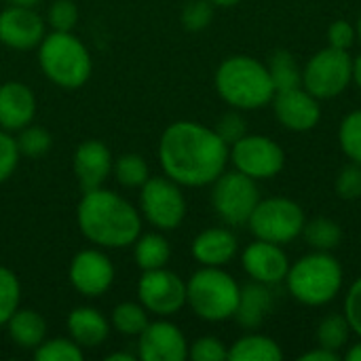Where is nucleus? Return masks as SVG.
<instances>
[{
  "mask_svg": "<svg viewBox=\"0 0 361 361\" xmlns=\"http://www.w3.org/2000/svg\"><path fill=\"white\" fill-rule=\"evenodd\" d=\"M78 21V6L72 0H55L49 6L47 23L55 32H72Z\"/></svg>",
  "mask_w": 361,
  "mask_h": 361,
  "instance_id": "36",
  "label": "nucleus"
},
{
  "mask_svg": "<svg viewBox=\"0 0 361 361\" xmlns=\"http://www.w3.org/2000/svg\"><path fill=\"white\" fill-rule=\"evenodd\" d=\"M345 317L351 330L361 336V277L351 286L347 300H345Z\"/></svg>",
  "mask_w": 361,
  "mask_h": 361,
  "instance_id": "41",
  "label": "nucleus"
},
{
  "mask_svg": "<svg viewBox=\"0 0 361 361\" xmlns=\"http://www.w3.org/2000/svg\"><path fill=\"white\" fill-rule=\"evenodd\" d=\"M357 36H360V40H361V15H360V21H357Z\"/></svg>",
  "mask_w": 361,
  "mask_h": 361,
  "instance_id": "49",
  "label": "nucleus"
},
{
  "mask_svg": "<svg viewBox=\"0 0 361 361\" xmlns=\"http://www.w3.org/2000/svg\"><path fill=\"white\" fill-rule=\"evenodd\" d=\"M140 209L159 231H173L186 216V199L171 178H148L140 192Z\"/></svg>",
  "mask_w": 361,
  "mask_h": 361,
  "instance_id": "10",
  "label": "nucleus"
},
{
  "mask_svg": "<svg viewBox=\"0 0 361 361\" xmlns=\"http://www.w3.org/2000/svg\"><path fill=\"white\" fill-rule=\"evenodd\" d=\"M19 300H21V286L17 275L11 269L0 267V326H4L8 317L19 309Z\"/></svg>",
  "mask_w": 361,
  "mask_h": 361,
  "instance_id": "33",
  "label": "nucleus"
},
{
  "mask_svg": "<svg viewBox=\"0 0 361 361\" xmlns=\"http://www.w3.org/2000/svg\"><path fill=\"white\" fill-rule=\"evenodd\" d=\"M112 173H114L116 182L127 188H142L146 184V180L150 178L146 159L135 152L121 154L112 165Z\"/></svg>",
  "mask_w": 361,
  "mask_h": 361,
  "instance_id": "27",
  "label": "nucleus"
},
{
  "mask_svg": "<svg viewBox=\"0 0 361 361\" xmlns=\"http://www.w3.org/2000/svg\"><path fill=\"white\" fill-rule=\"evenodd\" d=\"M76 222L85 239L106 250L129 247L142 235L137 209L127 199L106 188L82 192L76 207Z\"/></svg>",
  "mask_w": 361,
  "mask_h": 361,
  "instance_id": "2",
  "label": "nucleus"
},
{
  "mask_svg": "<svg viewBox=\"0 0 361 361\" xmlns=\"http://www.w3.org/2000/svg\"><path fill=\"white\" fill-rule=\"evenodd\" d=\"M237 254V239L226 228H207L192 241V256L203 267H224Z\"/></svg>",
  "mask_w": 361,
  "mask_h": 361,
  "instance_id": "20",
  "label": "nucleus"
},
{
  "mask_svg": "<svg viewBox=\"0 0 361 361\" xmlns=\"http://www.w3.org/2000/svg\"><path fill=\"white\" fill-rule=\"evenodd\" d=\"M137 357L142 361H182L188 357V343L182 330L169 322H152L137 336Z\"/></svg>",
  "mask_w": 361,
  "mask_h": 361,
  "instance_id": "15",
  "label": "nucleus"
},
{
  "mask_svg": "<svg viewBox=\"0 0 361 361\" xmlns=\"http://www.w3.org/2000/svg\"><path fill=\"white\" fill-rule=\"evenodd\" d=\"M273 104H275V114L286 129L309 131L319 123L322 110L317 97H313L307 89L294 87V89L277 91Z\"/></svg>",
  "mask_w": 361,
  "mask_h": 361,
  "instance_id": "17",
  "label": "nucleus"
},
{
  "mask_svg": "<svg viewBox=\"0 0 361 361\" xmlns=\"http://www.w3.org/2000/svg\"><path fill=\"white\" fill-rule=\"evenodd\" d=\"M182 25L190 32L205 30L214 19V4L209 0H190L182 8Z\"/></svg>",
  "mask_w": 361,
  "mask_h": 361,
  "instance_id": "35",
  "label": "nucleus"
},
{
  "mask_svg": "<svg viewBox=\"0 0 361 361\" xmlns=\"http://www.w3.org/2000/svg\"><path fill=\"white\" fill-rule=\"evenodd\" d=\"M349 330H351V326H349V322H347L345 315H328V317L319 324V330H317L319 347L338 353V351L347 345Z\"/></svg>",
  "mask_w": 361,
  "mask_h": 361,
  "instance_id": "31",
  "label": "nucleus"
},
{
  "mask_svg": "<svg viewBox=\"0 0 361 361\" xmlns=\"http://www.w3.org/2000/svg\"><path fill=\"white\" fill-rule=\"evenodd\" d=\"M106 360L108 361H133L135 360V355H131V353H110Z\"/></svg>",
  "mask_w": 361,
  "mask_h": 361,
  "instance_id": "45",
  "label": "nucleus"
},
{
  "mask_svg": "<svg viewBox=\"0 0 361 361\" xmlns=\"http://www.w3.org/2000/svg\"><path fill=\"white\" fill-rule=\"evenodd\" d=\"M112 165H114L112 152L99 140H87L78 144V148L74 150L72 167L82 192L102 188L112 173Z\"/></svg>",
  "mask_w": 361,
  "mask_h": 361,
  "instance_id": "16",
  "label": "nucleus"
},
{
  "mask_svg": "<svg viewBox=\"0 0 361 361\" xmlns=\"http://www.w3.org/2000/svg\"><path fill=\"white\" fill-rule=\"evenodd\" d=\"M328 38H330V47L347 51V49L353 44V40H355V30L351 27V23L338 19V21H334L332 27L328 30Z\"/></svg>",
  "mask_w": 361,
  "mask_h": 361,
  "instance_id": "42",
  "label": "nucleus"
},
{
  "mask_svg": "<svg viewBox=\"0 0 361 361\" xmlns=\"http://www.w3.org/2000/svg\"><path fill=\"white\" fill-rule=\"evenodd\" d=\"M241 262H243L245 273L254 281H260L264 286L286 279V275L290 271L288 256L283 254V250L277 243L260 241V239L256 243H252L250 247H245Z\"/></svg>",
  "mask_w": 361,
  "mask_h": 361,
  "instance_id": "18",
  "label": "nucleus"
},
{
  "mask_svg": "<svg viewBox=\"0 0 361 361\" xmlns=\"http://www.w3.org/2000/svg\"><path fill=\"white\" fill-rule=\"evenodd\" d=\"M290 294L309 307L330 302L343 286V269L336 258L326 252L305 256L286 275Z\"/></svg>",
  "mask_w": 361,
  "mask_h": 361,
  "instance_id": "6",
  "label": "nucleus"
},
{
  "mask_svg": "<svg viewBox=\"0 0 361 361\" xmlns=\"http://www.w3.org/2000/svg\"><path fill=\"white\" fill-rule=\"evenodd\" d=\"M8 338L21 349H36L47 338V324L40 313L32 309H17L4 324Z\"/></svg>",
  "mask_w": 361,
  "mask_h": 361,
  "instance_id": "23",
  "label": "nucleus"
},
{
  "mask_svg": "<svg viewBox=\"0 0 361 361\" xmlns=\"http://www.w3.org/2000/svg\"><path fill=\"white\" fill-rule=\"evenodd\" d=\"M34 357L38 361H80L82 349L72 338H44L34 349Z\"/></svg>",
  "mask_w": 361,
  "mask_h": 361,
  "instance_id": "32",
  "label": "nucleus"
},
{
  "mask_svg": "<svg viewBox=\"0 0 361 361\" xmlns=\"http://www.w3.org/2000/svg\"><path fill=\"white\" fill-rule=\"evenodd\" d=\"M216 133H218L228 146H233L237 140H241V137L245 135V121H243L241 114H237V112H226V114L218 121Z\"/></svg>",
  "mask_w": 361,
  "mask_h": 361,
  "instance_id": "40",
  "label": "nucleus"
},
{
  "mask_svg": "<svg viewBox=\"0 0 361 361\" xmlns=\"http://www.w3.org/2000/svg\"><path fill=\"white\" fill-rule=\"evenodd\" d=\"M260 201L256 180L241 171H222L212 190V203L222 222L231 226L245 224Z\"/></svg>",
  "mask_w": 361,
  "mask_h": 361,
  "instance_id": "9",
  "label": "nucleus"
},
{
  "mask_svg": "<svg viewBox=\"0 0 361 361\" xmlns=\"http://www.w3.org/2000/svg\"><path fill=\"white\" fill-rule=\"evenodd\" d=\"M66 324L70 338L80 349H95L110 336V322L93 307H76Z\"/></svg>",
  "mask_w": 361,
  "mask_h": 361,
  "instance_id": "21",
  "label": "nucleus"
},
{
  "mask_svg": "<svg viewBox=\"0 0 361 361\" xmlns=\"http://www.w3.org/2000/svg\"><path fill=\"white\" fill-rule=\"evenodd\" d=\"M273 309V298H271V292L264 288V283H250L245 288H241V294H239V305H237V311H235V319L247 328V330H254L258 328L267 315L271 313Z\"/></svg>",
  "mask_w": 361,
  "mask_h": 361,
  "instance_id": "22",
  "label": "nucleus"
},
{
  "mask_svg": "<svg viewBox=\"0 0 361 361\" xmlns=\"http://www.w3.org/2000/svg\"><path fill=\"white\" fill-rule=\"evenodd\" d=\"M336 192L341 199L353 201L361 197V165L353 163L341 169L336 178Z\"/></svg>",
  "mask_w": 361,
  "mask_h": 361,
  "instance_id": "39",
  "label": "nucleus"
},
{
  "mask_svg": "<svg viewBox=\"0 0 361 361\" xmlns=\"http://www.w3.org/2000/svg\"><path fill=\"white\" fill-rule=\"evenodd\" d=\"M353 80L361 87V55L353 59Z\"/></svg>",
  "mask_w": 361,
  "mask_h": 361,
  "instance_id": "44",
  "label": "nucleus"
},
{
  "mask_svg": "<svg viewBox=\"0 0 361 361\" xmlns=\"http://www.w3.org/2000/svg\"><path fill=\"white\" fill-rule=\"evenodd\" d=\"M214 6H235L237 2H241V0H209Z\"/></svg>",
  "mask_w": 361,
  "mask_h": 361,
  "instance_id": "48",
  "label": "nucleus"
},
{
  "mask_svg": "<svg viewBox=\"0 0 361 361\" xmlns=\"http://www.w3.org/2000/svg\"><path fill=\"white\" fill-rule=\"evenodd\" d=\"M220 97L239 110H256L275 97V85L264 63L247 55H235L220 63L216 72Z\"/></svg>",
  "mask_w": 361,
  "mask_h": 361,
  "instance_id": "3",
  "label": "nucleus"
},
{
  "mask_svg": "<svg viewBox=\"0 0 361 361\" xmlns=\"http://www.w3.org/2000/svg\"><path fill=\"white\" fill-rule=\"evenodd\" d=\"M338 140H341V148L343 152L353 161L361 165V110L351 112L338 131Z\"/></svg>",
  "mask_w": 361,
  "mask_h": 361,
  "instance_id": "34",
  "label": "nucleus"
},
{
  "mask_svg": "<svg viewBox=\"0 0 361 361\" xmlns=\"http://www.w3.org/2000/svg\"><path fill=\"white\" fill-rule=\"evenodd\" d=\"M347 360L349 361H361V343L355 345L349 353H347Z\"/></svg>",
  "mask_w": 361,
  "mask_h": 361,
  "instance_id": "47",
  "label": "nucleus"
},
{
  "mask_svg": "<svg viewBox=\"0 0 361 361\" xmlns=\"http://www.w3.org/2000/svg\"><path fill=\"white\" fill-rule=\"evenodd\" d=\"M38 63L42 74L61 89L82 87L93 70L91 53L72 32L44 34L38 44Z\"/></svg>",
  "mask_w": 361,
  "mask_h": 361,
  "instance_id": "4",
  "label": "nucleus"
},
{
  "mask_svg": "<svg viewBox=\"0 0 361 361\" xmlns=\"http://www.w3.org/2000/svg\"><path fill=\"white\" fill-rule=\"evenodd\" d=\"M231 161L237 171L254 178L267 180L283 169L286 157L279 144L264 135H243L231 148Z\"/></svg>",
  "mask_w": 361,
  "mask_h": 361,
  "instance_id": "12",
  "label": "nucleus"
},
{
  "mask_svg": "<svg viewBox=\"0 0 361 361\" xmlns=\"http://www.w3.org/2000/svg\"><path fill=\"white\" fill-rule=\"evenodd\" d=\"M169 256H171L169 241L161 233L140 235L133 243V258L142 271L163 269L169 262Z\"/></svg>",
  "mask_w": 361,
  "mask_h": 361,
  "instance_id": "24",
  "label": "nucleus"
},
{
  "mask_svg": "<svg viewBox=\"0 0 361 361\" xmlns=\"http://www.w3.org/2000/svg\"><path fill=\"white\" fill-rule=\"evenodd\" d=\"M137 296L144 309L159 317H171L186 305V283L173 271H144L137 283Z\"/></svg>",
  "mask_w": 361,
  "mask_h": 361,
  "instance_id": "11",
  "label": "nucleus"
},
{
  "mask_svg": "<svg viewBox=\"0 0 361 361\" xmlns=\"http://www.w3.org/2000/svg\"><path fill=\"white\" fill-rule=\"evenodd\" d=\"M72 288L87 298L106 294L114 281V264L102 250H80L68 269Z\"/></svg>",
  "mask_w": 361,
  "mask_h": 361,
  "instance_id": "13",
  "label": "nucleus"
},
{
  "mask_svg": "<svg viewBox=\"0 0 361 361\" xmlns=\"http://www.w3.org/2000/svg\"><path fill=\"white\" fill-rule=\"evenodd\" d=\"M269 72H271V80L275 85V93L277 91H286V89L300 87L302 72L298 70V63H296L294 55L288 53V51L273 53L271 63H269Z\"/></svg>",
  "mask_w": 361,
  "mask_h": 361,
  "instance_id": "28",
  "label": "nucleus"
},
{
  "mask_svg": "<svg viewBox=\"0 0 361 361\" xmlns=\"http://www.w3.org/2000/svg\"><path fill=\"white\" fill-rule=\"evenodd\" d=\"M44 25V19L34 11V6L8 4L0 11V42L15 51L36 49L47 34Z\"/></svg>",
  "mask_w": 361,
  "mask_h": 361,
  "instance_id": "14",
  "label": "nucleus"
},
{
  "mask_svg": "<svg viewBox=\"0 0 361 361\" xmlns=\"http://www.w3.org/2000/svg\"><path fill=\"white\" fill-rule=\"evenodd\" d=\"M6 4H13V6H36L40 0H4Z\"/></svg>",
  "mask_w": 361,
  "mask_h": 361,
  "instance_id": "46",
  "label": "nucleus"
},
{
  "mask_svg": "<svg viewBox=\"0 0 361 361\" xmlns=\"http://www.w3.org/2000/svg\"><path fill=\"white\" fill-rule=\"evenodd\" d=\"M302 233H305L307 243L319 252H330V250L338 247V243L343 239L341 226L330 218H315L309 224L305 222Z\"/></svg>",
  "mask_w": 361,
  "mask_h": 361,
  "instance_id": "29",
  "label": "nucleus"
},
{
  "mask_svg": "<svg viewBox=\"0 0 361 361\" xmlns=\"http://www.w3.org/2000/svg\"><path fill=\"white\" fill-rule=\"evenodd\" d=\"M247 224L256 235V239L281 245V243H290L302 233L305 214L298 203L275 197V199L258 201Z\"/></svg>",
  "mask_w": 361,
  "mask_h": 361,
  "instance_id": "7",
  "label": "nucleus"
},
{
  "mask_svg": "<svg viewBox=\"0 0 361 361\" xmlns=\"http://www.w3.org/2000/svg\"><path fill=\"white\" fill-rule=\"evenodd\" d=\"M148 324V311L142 302H121L112 309L110 328L123 336H140Z\"/></svg>",
  "mask_w": 361,
  "mask_h": 361,
  "instance_id": "26",
  "label": "nucleus"
},
{
  "mask_svg": "<svg viewBox=\"0 0 361 361\" xmlns=\"http://www.w3.org/2000/svg\"><path fill=\"white\" fill-rule=\"evenodd\" d=\"M241 288L237 281L220 271V267H205L197 271L186 283V305L205 322H224L235 315Z\"/></svg>",
  "mask_w": 361,
  "mask_h": 361,
  "instance_id": "5",
  "label": "nucleus"
},
{
  "mask_svg": "<svg viewBox=\"0 0 361 361\" xmlns=\"http://www.w3.org/2000/svg\"><path fill=\"white\" fill-rule=\"evenodd\" d=\"M19 148H17V140L11 135V131L0 129V184L6 182L19 163Z\"/></svg>",
  "mask_w": 361,
  "mask_h": 361,
  "instance_id": "38",
  "label": "nucleus"
},
{
  "mask_svg": "<svg viewBox=\"0 0 361 361\" xmlns=\"http://www.w3.org/2000/svg\"><path fill=\"white\" fill-rule=\"evenodd\" d=\"M283 353L279 345L262 334H247L239 338L228 351V360L233 361H279Z\"/></svg>",
  "mask_w": 361,
  "mask_h": 361,
  "instance_id": "25",
  "label": "nucleus"
},
{
  "mask_svg": "<svg viewBox=\"0 0 361 361\" xmlns=\"http://www.w3.org/2000/svg\"><path fill=\"white\" fill-rule=\"evenodd\" d=\"M188 357L192 361H224L228 360V349L222 341L214 336H203L188 347Z\"/></svg>",
  "mask_w": 361,
  "mask_h": 361,
  "instance_id": "37",
  "label": "nucleus"
},
{
  "mask_svg": "<svg viewBox=\"0 0 361 361\" xmlns=\"http://www.w3.org/2000/svg\"><path fill=\"white\" fill-rule=\"evenodd\" d=\"M36 116L34 91L17 80L0 85V129L19 131L30 125Z\"/></svg>",
  "mask_w": 361,
  "mask_h": 361,
  "instance_id": "19",
  "label": "nucleus"
},
{
  "mask_svg": "<svg viewBox=\"0 0 361 361\" xmlns=\"http://www.w3.org/2000/svg\"><path fill=\"white\" fill-rule=\"evenodd\" d=\"M353 78V59L347 51L328 47L315 53L305 72L302 82L305 89L317 99H330L341 95Z\"/></svg>",
  "mask_w": 361,
  "mask_h": 361,
  "instance_id": "8",
  "label": "nucleus"
},
{
  "mask_svg": "<svg viewBox=\"0 0 361 361\" xmlns=\"http://www.w3.org/2000/svg\"><path fill=\"white\" fill-rule=\"evenodd\" d=\"M17 133H19L15 137L17 148H19V154H23V157L38 159V157L47 154L51 150V146H53V137L44 127H38V125L30 123L23 129H19Z\"/></svg>",
  "mask_w": 361,
  "mask_h": 361,
  "instance_id": "30",
  "label": "nucleus"
},
{
  "mask_svg": "<svg viewBox=\"0 0 361 361\" xmlns=\"http://www.w3.org/2000/svg\"><path fill=\"white\" fill-rule=\"evenodd\" d=\"M300 360L302 361H338L341 360V355H338L336 351H330V349L319 347V349H315V351H309V353L300 355Z\"/></svg>",
  "mask_w": 361,
  "mask_h": 361,
  "instance_id": "43",
  "label": "nucleus"
},
{
  "mask_svg": "<svg viewBox=\"0 0 361 361\" xmlns=\"http://www.w3.org/2000/svg\"><path fill=\"white\" fill-rule=\"evenodd\" d=\"M159 161L167 178L180 186H207L228 163V144L195 121L171 123L159 142Z\"/></svg>",
  "mask_w": 361,
  "mask_h": 361,
  "instance_id": "1",
  "label": "nucleus"
}]
</instances>
